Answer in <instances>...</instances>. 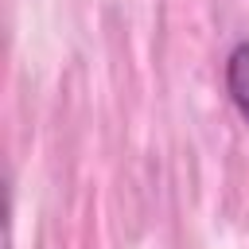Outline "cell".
Listing matches in <instances>:
<instances>
[{
  "label": "cell",
  "mask_w": 249,
  "mask_h": 249,
  "mask_svg": "<svg viewBox=\"0 0 249 249\" xmlns=\"http://www.w3.org/2000/svg\"><path fill=\"white\" fill-rule=\"evenodd\" d=\"M226 93L241 113V121L249 124V39L233 43L226 54Z\"/></svg>",
  "instance_id": "1"
}]
</instances>
